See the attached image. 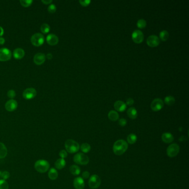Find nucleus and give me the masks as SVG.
Listing matches in <instances>:
<instances>
[{"instance_id":"f257e3e1","label":"nucleus","mask_w":189,"mask_h":189,"mask_svg":"<svg viewBox=\"0 0 189 189\" xmlns=\"http://www.w3.org/2000/svg\"><path fill=\"white\" fill-rule=\"evenodd\" d=\"M128 148L127 142L123 140H119L114 144L113 150L115 155H121L123 154Z\"/></svg>"},{"instance_id":"f03ea898","label":"nucleus","mask_w":189,"mask_h":189,"mask_svg":"<svg viewBox=\"0 0 189 189\" xmlns=\"http://www.w3.org/2000/svg\"><path fill=\"white\" fill-rule=\"evenodd\" d=\"M34 169L40 173H45L49 170L50 164L46 160H38L34 164Z\"/></svg>"},{"instance_id":"7ed1b4c3","label":"nucleus","mask_w":189,"mask_h":189,"mask_svg":"<svg viewBox=\"0 0 189 189\" xmlns=\"http://www.w3.org/2000/svg\"><path fill=\"white\" fill-rule=\"evenodd\" d=\"M64 146L67 152L71 154L78 152L80 149L79 144L72 139L67 140L65 142Z\"/></svg>"},{"instance_id":"20e7f679","label":"nucleus","mask_w":189,"mask_h":189,"mask_svg":"<svg viewBox=\"0 0 189 189\" xmlns=\"http://www.w3.org/2000/svg\"><path fill=\"white\" fill-rule=\"evenodd\" d=\"M73 160L76 164L83 165L88 164L89 162L88 156L81 153L76 154L73 158Z\"/></svg>"},{"instance_id":"39448f33","label":"nucleus","mask_w":189,"mask_h":189,"mask_svg":"<svg viewBox=\"0 0 189 189\" xmlns=\"http://www.w3.org/2000/svg\"><path fill=\"white\" fill-rule=\"evenodd\" d=\"M31 41L34 46L38 47L43 45L45 41V38L42 34L37 33L34 34L32 36Z\"/></svg>"},{"instance_id":"423d86ee","label":"nucleus","mask_w":189,"mask_h":189,"mask_svg":"<svg viewBox=\"0 0 189 189\" xmlns=\"http://www.w3.org/2000/svg\"><path fill=\"white\" fill-rule=\"evenodd\" d=\"M180 151L179 146L175 143L170 145L167 149V155L170 158H174L178 154Z\"/></svg>"},{"instance_id":"0eeeda50","label":"nucleus","mask_w":189,"mask_h":189,"mask_svg":"<svg viewBox=\"0 0 189 189\" xmlns=\"http://www.w3.org/2000/svg\"><path fill=\"white\" fill-rule=\"evenodd\" d=\"M89 186L92 189H97L99 187L101 184L100 177L97 175H93L89 180Z\"/></svg>"},{"instance_id":"6e6552de","label":"nucleus","mask_w":189,"mask_h":189,"mask_svg":"<svg viewBox=\"0 0 189 189\" xmlns=\"http://www.w3.org/2000/svg\"><path fill=\"white\" fill-rule=\"evenodd\" d=\"M11 52L7 48L0 49V61H7L11 58Z\"/></svg>"},{"instance_id":"1a4fd4ad","label":"nucleus","mask_w":189,"mask_h":189,"mask_svg":"<svg viewBox=\"0 0 189 189\" xmlns=\"http://www.w3.org/2000/svg\"><path fill=\"white\" fill-rule=\"evenodd\" d=\"M164 107V102L160 98H156L151 103V108L153 111L158 112L160 110Z\"/></svg>"},{"instance_id":"9d476101","label":"nucleus","mask_w":189,"mask_h":189,"mask_svg":"<svg viewBox=\"0 0 189 189\" xmlns=\"http://www.w3.org/2000/svg\"><path fill=\"white\" fill-rule=\"evenodd\" d=\"M147 43L149 46L154 47L158 46L160 43V39L156 35H151L147 40Z\"/></svg>"},{"instance_id":"9b49d317","label":"nucleus","mask_w":189,"mask_h":189,"mask_svg":"<svg viewBox=\"0 0 189 189\" xmlns=\"http://www.w3.org/2000/svg\"><path fill=\"white\" fill-rule=\"evenodd\" d=\"M132 39L136 43H140L144 40V34L140 30H135L131 35Z\"/></svg>"},{"instance_id":"f8f14e48","label":"nucleus","mask_w":189,"mask_h":189,"mask_svg":"<svg viewBox=\"0 0 189 189\" xmlns=\"http://www.w3.org/2000/svg\"><path fill=\"white\" fill-rule=\"evenodd\" d=\"M37 94V92L34 88H27L23 93V97L26 99H31L35 97Z\"/></svg>"},{"instance_id":"ddd939ff","label":"nucleus","mask_w":189,"mask_h":189,"mask_svg":"<svg viewBox=\"0 0 189 189\" xmlns=\"http://www.w3.org/2000/svg\"><path fill=\"white\" fill-rule=\"evenodd\" d=\"M73 186L75 189H83L85 186V183L81 177H76L73 181Z\"/></svg>"},{"instance_id":"4468645a","label":"nucleus","mask_w":189,"mask_h":189,"mask_svg":"<svg viewBox=\"0 0 189 189\" xmlns=\"http://www.w3.org/2000/svg\"><path fill=\"white\" fill-rule=\"evenodd\" d=\"M18 104L16 101L14 99H11L7 101L5 104V108L8 112H13L17 107Z\"/></svg>"},{"instance_id":"2eb2a0df","label":"nucleus","mask_w":189,"mask_h":189,"mask_svg":"<svg viewBox=\"0 0 189 189\" xmlns=\"http://www.w3.org/2000/svg\"><path fill=\"white\" fill-rule=\"evenodd\" d=\"M46 60V56L43 53H38L36 54L34 57V61L35 64L37 65H41L43 64Z\"/></svg>"},{"instance_id":"dca6fc26","label":"nucleus","mask_w":189,"mask_h":189,"mask_svg":"<svg viewBox=\"0 0 189 189\" xmlns=\"http://www.w3.org/2000/svg\"><path fill=\"white\" fill-rule=\"evenodd\" d=\"M47 42L51 46L56 45L58 43V37L54 34H49L47 36Z\"/></svg>"},{"instance_id":"f3484780","label":"nucleus","mask_w":189,"mask_h":189,"mask_svg":"<svg viewBox=\"0 0 189 189\" xmlns=\"http://www.w3.org/2000/svg\"><path fill=\"white\" fill-rule=\"evenodd\" d=\"M114 105L115 109L120 112H124L127 108V104L122 101H115Z\"/></svg>"},{"instance_id":"a211bd4d","label":"nucleus","mask_w":189,"mask_h":189,"mask_svg":"<svg viewBox=\"0 0 189 189\" xmlns=\"http://www.w3.org/2000/svg\"><path fill=\"white\" fill-rule=\"evenodd\" d=\"M162 139L164 142L169 144L174 141V138L170 133H164L162 136Z\"/></svg>"},{"instance_id":"6ab92c4d","label":"nucleus","mask_w":189,"mask_h":189,"mask_svg":"<svg viewBox=\"0 0 189 189\" xmlns=\"http://www.w3.org/2000/svg\"><path fill=\"white\" fill-rule=\"evenodd\" d=\"M24 55L25 51L23 49L21 48H17L14 50V56L16 59L20 60L24 57Z\"/></svg>"},{"instance_id":"aec40b11","label":"nucleus","mask_w":189,"mask_h":189,"mask_svg":"<svg viewBox=\"0 0 189 189\" xmlns=\"http://www.w3.org/2000/svg\"><path fill=\"white\" fill-rule=\"evenodd\" d=\"M66 165V162L64 159H58L56 160V162L54 163V166L56 169L58 170H61L63 169Z\"/></svg>"},{"instance_id":"412c9836","label":"nucleus","mask_w":189,"mask_h":189,"mask_svg":"<svg viewBox=\"0 0 189 189\" xmlns=\"http://www.w3.org/2000/svg\"><path fill=\"white\" fill-rule=\"evenodd\" d=\"M48 177L51 180H55L57 179L58 176V173L57 170L54 168H51L48 171Z\"/></svg>"},{"instance_id":"4be33fe9","label":"nucleus","mask_w":189,"mask_h":189,"mask_svg":"<svg viewBox=\"0 0 189 189\" xmlns=\"http://www.w3.org/2000/svg\"><path fill=\"white\" fill-rule=\"evenodd\" d=\"M127 114L128 115L129 117L131 119H135L137 117L138 115V112L137 110L135 108L131 107L129 108L127 111Z\"/></svg>"},{"instance_id":"5701e85b","label":"nucleus","mask_w":189,"mask_h":189,"mask_svg":"<svg viewBox=\"0 0 189 189\" xmlns=\"http://www.w3.org/2000/svg\"><path fill=\"white\" fill-rule=\"evenodd\" d=\"M7 155V149L5 145L0 142V159L5 158Z\"/></svg>"},{"instance_id":"b1692460","label":"nucleus","mask_w":189,"mask_h":189,"mask_svg":"<svg viewBox=\"0 0 189 189\" xmlns=\"http://www.w3.org/2000/svg\"><path fill=\"white\" fill-rule=\"evenodd\" d=\"M108 118L112 121H116L119 119V114L115 110H110L108 114Z\"/></svg>"},{"instance_id":"393cba45","label":"nucleus","mask_w":189,"mask_h":189,"mask_svg":"<svg viewBox=\"0 0 189 189\" xmlns=\"http://www.w3.org/2000/svg\"><path fill=\"white\" fill-rule=\"evenodd\" d=\"M69 171L74 176L78 175L81 173L80 168L75 165H72L69 168Z\"/></svg>"},{"instance_id":"a878e982","label":"nucleus","mask_w":189,"mask_h":189,"mask_svg":"<svg viewBox=\"0 0 189 189\" xmlns=\"http://www.w3.org/2000/svg\"><path fill=\"white\" fill-rule=\"evenodd\" d=\"M164 101L167 105H172L175 103V98L174 97H173L171 95H169V96H167V97H166L165 98Z\"/></svg>"},{"instance_id":"bb28decb","label":"nucleus","mask_w":189,"mask_h":189,"mask_svg":"<svg viewBox=\"0 0 189 189\" xmlns=\"http://www.w3.org/2000/svg\"><path fill=\"white\" fill-rule=\"evenodd\" d=\"M137 140V136L134 134H130L127 137V141L130 144H134Z\"/></svg>"},{"instance_id":"cd10ccee","label":"nucleus","mask_w":189,"mask_h":189,"mask_svg":"<svg viewBox=\"0 0 189 189\" xmlns=\"http://www.w3.org/2000/svg\"><path fill=\"white\" fill-rule=\"evenodd\" d=\"M160 38L163 41H166L169 38V32L166 30H162L160 33Z\"/></svg>"},{"instance_id":"c85d7f7f","label":"nucleus","mask_w":189,"mask_h":189,"mask_svg":"<svg viewBox=\"0 0 189 189\" xmlns=\"http://www.w3.org/2000/svg\"><path fill=\"white\" fill-rule=\"evenodd\" d=\"M80 149L81 151H83L84 153H87L90 150L91 147L88 143H83L81 144Z\"/></svg>"},{"instance_id":"c756f323","label":"nucleus","mask_w":189,"mask_h":189,"mask_svg":"<svg viewBox=\"0 0 189 189\" xmlns=\"http://www.w3.org/2000/svg\"><path fill=\"white\" fill-rule=\"evenodd\" d=\"M50 30V27L49 26L46 24V23H43L41 27V31L42 33L43 34H47L49 32Z\"/></svg>"},{"instance_id":"7c9ffc66","label":"nucleus","mask_w":189,"mask_h":189,"mask_svg":"<svg viewBox=\"0 0 189 189\" xmlns=\"http://www.w3.org/2000/svg\"><path fill=\"white\" fill-rule=\"evenodd\" d=\"M136 25L139 28H144L147 26V22L144 19H140L138 21Z\"/></svg>"},{"instance_id":"2f4dec72","label":"nucleus","mask_w":189,"mask_h":189,"mask_svg":"<svg viewBox=\"0 0 189 189\" xmlns=\"http://www.w3.org/2000/svg\"><path fill=\"white\" fill-rule=\"evenodd\" d=\"M9 185L8 182L3 179H0V189H8Z\"/></svg>"},{"instance_id":"473e14b6","label":"nucleus","mask_w":189,"mask_h":189,"mask_svg":"<svg viewBox=\"0 0 189 189\" xmlns=\"http://www.w3.org/2000/svg\"><path fill=\"white\" fill-rule=\"evenodd\" d=\"M33 2L32 0H21L20 3L22 6L27 7L29 6Z\"/></svg>"},{"instance_id":"72a5a7b5","label":"nucleus","mask_w":189,"mask_h":189,"mask_svg":"<svg viewBox=\"0 0 189 189\" xmlns=\"http://www.w3.org/2000/svg\"><path fill=\"white\" fill-rule=\"evenodd\" d=\"M10 176V174L8 171H4L3 172H2V175H1V179L3 180H7Z\"/></svg>"},{"instance_id":"f704fd0d","label":"nucleus","mask_w":189,"mask_h":189,"mask_svg":"<svg viewBox=\"0 0 189 189\" xmlns=\"http://www.w3.org/2000/svg\"><path fill=\"white\" fill-rule=\"evenodd\" d=\"M48 11L51 14H53L56 11V6L54 4H51L48 7Z\"/></svg>"},{"instance_id":"c9c22d12","label":"nucleus","mask_w":189,"mask_h":189,"mask_svg":"<svg viewBox=\"0 0 189 189\" xmlns=\"http://www.w3.org/2000/svg\"><path fill=\"white\" fill-rule=\"evenodd\" d=\"M59 155L60 156V157L62 159H64L67 157V151H66L64 150H62L59 153Z\"/></svg>"},{"instance_id":"e433bc0d","label":"nucleus","mask_w":189,"mask_h":189,"mask_svg":"<svg viewBox=\"0 0 189 189\" xmlns=\"http://www.w3.org/2000/svg\"><path fill=\"white\" fill-rule=\"evenodd\" d=\"M90 2L91 1L90 0H80L79 1V3L81 4V5L83 6H87L89 5Z\"/></svg>"},{"instance_id":"4c0bfd02","label":"nucleus","mask_w":189,"mask_h":189,"mask_svg":"<svg viewBox=\"0 0 189 189\" xmlns=\"http://www.w3.org/2000/svg\"><path fill=\"white\" fill-rule=\"evenodd\" d=\"M7 95L10 98H14V97L16 96V92L14 91V90H10L8 92Z\"/></svg>"},{"instance_id":"58836bf2","label":"nucleus","mask_w":189,"mask_h":189,"mask_svg":"<svg viewBox=\"0 0 189 189\" xmlns=\"http://www.w3.org/2000/svg\"><path fill=\"white\" fill-rule=\"evenodd\" d=\"M127 122L126 119H124V118H121L119 121V124L121 127H124V126H125L126 124H127Z\"/></svg>"},{"instance_id":"ea45409f","label":"nucleus","mask_w":189,"mask_h":189,"mask_svg":"<svg viewBox=\"0 0 189 189\" xmlns=\"http://www.w3.org/2000/svg\"><path fill=\"white\" fill-rule=\"evenodd\" d=\"M89 176H90V174H89V173L88 171H84L82 173V177H83V179H88V177H89Z\"/></svg>"},{"instance_id":"a19ab883","label":"nucleus","mask_w":189,"mask_h":189,"mask_svg":"<svg viewBox=\"0 0 189 189\" xmlns=\"http://www.w3.org/2000/svg\"><path fill=\"white\" fill-rule=\"evenodd\" d=\"M134 101L133 99L131 98H129L128 99H127V104L128 105H133L134 104Z\"/></svg>"},{"instance_id":"79ce46f5","label":"nucleus","mask_w":189,"mask_h":189,"mask_svg":"<svg viewBox=\"0 0 189 189\" xmlns=\"http://www.w3.org/2000/svg\"><path fill=\"white\" fill-rule=\"evenodd\" d=\"M42 2L43 3H45V4L48 5V4L51 3L52 2V0H45H45H42Z\"/></svg>"},{"instance_id":"37998d69","label":"nucleus","mask_w":189,"mask_h":189,"mask_svg":"<svg viewBox=\"0 0 189 189\" xmlns=\"http://www.w3.org/2000/svg\"><path fill=\"white\" fill-rule=\"evenodd\" d=\"M5 42V39H4L3 38H2V37H0V45H3V44H4Z\"/></svg>"},{"instance_id":"c03bdc74","label":"nucleus","mask_w":189,"mask_h":189,"mask_svg":"<svg viewBox=\"0 0 189 189\" xmlns=\"http://www.w3.org/2000/svg\"><path fill=\"white\" fill-rule=\"evenodd\" d=\"M47 58L49 60H51L52 58V54L51 53H48L47 55Z\"/></svg>"},{"instance_id":"a18cd8bd","label":"nucleus","mask_w":189,"mask_h":189,"mask_svg":"<svg viewBox=\"0 0 189 189\" xmlns=\"http://www.w3.org/2000/svg\"><path fill=\"white\" fill-rule=\"evenodd\" d=\"M3 32H3V28L0 26V37H1V36L3 35Z\"/></svg>"},{"instance_id":"49530a36","label":"nucleus","mask_w":189,"mask_h":189,"mask_svg":"<svg viewBox=\"0 0 189 189\" xmlns=\"http://www.w3.org/2000/svg\"><path fill=\"white\" fill-rule=\"evenodd\" d=\"M1 175H2V171H0V179H1Z\"/></svg>"}]
</instances>
